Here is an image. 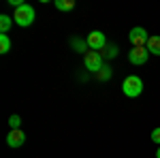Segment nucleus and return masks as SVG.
Wrapping results in <instances>:
<instances>
[{
    "mask_svg": "<svg viewBox=\"0 0 160 158\" xmlns=\"http://www.w3.org/2000/svg\"><path fill=\"white\" fill-rule=\"evenodd\" d=\"M122 92L128 98H137L141 92H143V79L137 77V75H128L122 81Z\"/></svg>",
    "mask_w": 160,
    "mask_h": 158,
    "instance_id": "f257e3e1",
    "label": "nucleus"
},
{
    "mask_svg": "<svg viewBox=\"0 0 160 158\" xmlns=\"http://www.w3.org/2000/svg\"><path fill=\"white\" fill-rule=\"evenodd\" d=\"M34 17H37V13H34V9H32L28 2H24L19 9H15V13H13V19H15V24L22 26V28L30 26L32 22H34Z\"/></svg>",
    "mask_w": 160,
    "mask_h": 158,
    "instance_id": "f03ea898",
    "label": "nucleus"
},
{
    "mask_svg": "<svg viewBox=\"0 0 160 158\" xmlns=\"http://www.w3.org/2000/svg\"><path fill=\"white\" fill-rule=\"evenodd\" d=\"M102 60H105V58H102V54H100V51H92V49H90V51L83 54V66H86L90 73H98L100 69L105 66Z\"/></svg>",
    "mask_w": 160,
    "mask_h": 158,
    "instance_id": "7ed1b4c3",
    "label": "nucleus"
},
{
    "mask_svg": "<svg viewBox=\"0 0 160 158\" xmlns=\"http://www.w3.org/2000/svg\"><path fill=\"white\" fill-rule=\"evenodd\" d=\"M86 41H88V47L92 51H105L107 49V38H105V34L100 30H92Z\"/></svg>",
    "mask_w": 160,
    "mask_h": 158,
    "instance_id": "20e7f679",
    "label": "nucleus"
},
{
    "mask_svg": "<svg viewBox=\"0 0 160 158\" xmlns=\"http://www.w3.org/2000/svg\"><path fill=\"white\" fill-rule=\"evenodd\" d=\"M128 38H130V43H132V47H145V45H148V41H149V34L145 32V28L137 26V28L130 30Z\"/></svg>",
    "mask_w": 160,
    "mask_h": 158,
    "instance_id": "39448f33",
    "label": "nucleus"
},
{
    "mask_svg": "<svg viewBox=\"0 0 160 158\" xmlns=\"http://www.w3.org/2000/svg\"><path fill=\"white\" fill-rule=\"evenodd\" d=\"M148 58H149V51L145 47H132L130 51H128V60L132 62V64H137V66L145 64Z\"/></svg>",
    "mask_w": 160,
    "mask_h": 158,
    "instance_id": "423d86ee",
    "label": "nucleus"
},
{
    "mask_svg": "<svg viewBox=\"0 0 160 158\" xmlns=\"http://www.w3.org/2000/svg\"><path fill=\"white\" fill-rule=\"evenodd\" d=\"M26 141V135L22 128H17V130H11V133L7 135V145L9 147H22Z\"/></svg>",
    "mask_w": 160,
    "mask_h": 158,
    "instance_id": "0eeeda50",
    "label": "nucleus"
},
{
    "mask_svg": "<svg viewBox=\"0 0 160 158\" xmlns=\"http://www.w3.org/2000/svg\"><path fill=\"white\" fill-rule=\"evenodd\" d=\"M145 49H148L149 54H154V56H160V37H149Z\"/></svg>",
    "mask_w": 160,
    "mask_h": 158,
    "instance_id": "6e6552de",
    "label": "nucleus"
},
{
    "mask_svg": "<svg viewBox=\"0 0 160 158\" xmlns=\"http://www.w3.org/2000/svg\"><path fill=\"white\" fill-rule=\"evenodd\" d=\"M13 17H9V15H0V34H7L9 30H11V26H13Z\"/></svg>",
    "mask_w": 160,
    "mask_h": 158,
    "instance_id": "1a4fd4ad",
    "label": "nucleus"
},
{
    "mask_svg": "<svg viewBox=\"0 0 160 158\" xmlns=\"http://www.w3.org/2000/svg\"><path fill=\"white\" fill-rule=\"evenodd\" d=\"M53 4H56V9H58V11H73V9H75V2H73V0H56Z\"/></svg>",
    "mask_w": 160,
    "mask_h": 158,
    "instance_id": "9d476101",
    "label": "nucleus"
},
{
    "mask_svg": "<svg viewBox=\"0 0 160 158\" xmlns=\"http://www.w3.org/2000/svg\"><path fill=\"white\" fill-rule=\"evenodd\" d=\"M11 51V38L9 34H0V54H9Z\"/></svg>",
    "mask_w": 160,
    "mask_h": 158,
    "instance_id": "9b49d317",
    "label": "nucleus"
},
{
    "mask_svg": "<svg viewBox=\"0 0 160 158\" xmlns=\"http://www.w3.org/2000/svg\"><path fill=\"white\" fill-rule=\"evenodd\" d=\"M71 45H73V49L77 51V54H81V51H86V49H88V41H83V38H73Z\"/></svg>",
    "mask_w": 160,
    "mask_h": 158,
    "instance_id": "f8f14e48",
    "label": "nucleus"
},
{
    "mask_svg": "<svg viewBox=\"0 0 160 158\" xmlns=\"http://www.w3.org/2000/svg\"><path fill=\"white\" fill-rule=\"evenodd\" d=\"M109 77H111V69L109 66H102L98 73H96V79H98V81H109Z\"/></svg>",
    "mask_w": 160,
    "mask_h": 158,
    "instance_id": "ddd939ff",
    "label": "nucleus"
},
{
    "mask_svg": "<svg viewBox=\"0 0 160 158\" xmlns=\"http://www.w3.org/2000/svg\"><path fill=\"white\" fill-rule=\"evenodd\" d=\"M120 54V49H118V45H107V49H105V54H102V58H115Z\"/></svg>",
    "mask_w": 160,
    "mask_h": 158,
    "instance_id": "4468645a",
    "label": "nucleus"
},
{
    "mask_svg": "<svg viewBox=\"0 0 160 158\" xmlns=\"http://www.w3.org/2000/svg\"><path fill=\"white\" fill-rule=\"evenodd\" d=\"M9 126H11V130H17V128H19V126H22V118H19V115H15V113H13L11 118H9Z\"/></svg>",
    "mask_w": 160,
    "mask_h": 158,
    "instance_id": "2eb2a0df",
    "label": "nucleus"
},
{
    "mask_svg": "<svg viewBox=\"0 0 160 158\" xmlns=\"http://www.w3.org/2000/svg\"><path fill=\"white\" fill-rule=\"evenodd\" d=\"M152 141H154V143H158V145H160V126H158V128H154V130H152Z\"/></svg>",
    "mask_w": 160,
    "mask_h": 158,
    "instance_id": "dca6fc26",
    "label": "nucleus"
},
{
    "mask_svg": "<svg viewBox=\"0 0 160 158\" xmlns=\"http://www.w3.org/2000/svg\"><path fill=\"white\" fill-rule=\"evenodd\" d=\"M156 158H160V147H158V150H156Z\"/></svg>",
    "mask_w": 160,
    "mask_h": 158,
    "instance_id": "f3484780",
    "label": "nucleus"
}]
</instances>
